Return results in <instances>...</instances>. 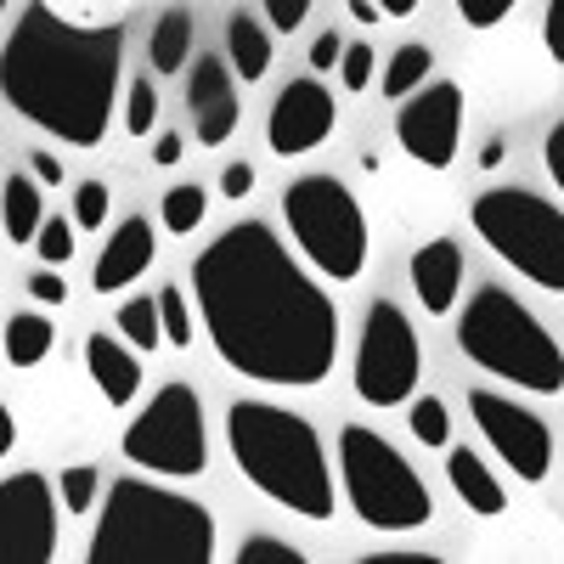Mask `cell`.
Wrapping results in <instances>:
<instances>
[{"mask_svg": "<svg viewBox=\"0 0 564 564\" xmlns=\"http://www.w3.org/2000/svg\"><path fill=\"white\" fill-rule=\"evenodd\" d=\"M215 356L271 390H316L339 356V311L265 220H238L193 260Z\"/></svg>", "mask_w": 564, "mask_h": 564, "instance_id": "cell-1", "label": "cell"}, {"mask_svg": "<svg viewBox=\"0 0 564 564\" xmlns=\"http://www.w3.org/2000/svg\"><path fill=\"white\" fill-rule=\"evenodd\" d=\"M124 74V29H79L57 18L45 0H29L18 12L7 52H0V90L12 113H23L34 130L97 148L108 135V113Z\"/></svg>", "mask_w": 564, "mask_h": 564, "instance_id": "cell-2", "label": "cell"}, {"mask_svg": "<svg viewBox=\"0 0 564 564\" xmlns=\"http://www.w3.org/2000/svg\"><path fill=\"white\" fill-rule=\"evenodd\" d=\"M226 446L238 457L243 480L260 497H271L276 508L300 513V520H327V513H334L327 452L300 412L276 406V401H231Z\"/></svg>", "mask_w": 564, "mask_h": 564, "instance_id": "cell-3", "label": "cell"}, {"mask_svg": "<svg viewBox=\"0 0 564 564\" xmlns=\"http://www.w3.org/2000/svg\"><path fill=\"white\" fill-rule=\"evenodd\" d=\"M85 558L90 564H209L215 520L204 502L130 475L108 486L102 520L90 531Z\"/></svg>", "mask_w": 564, "mask_h": 564, "instance_id": "cell-4", "label": "cell"}, {"mask_svg": "<svg viewBox=\"0 0 564 564\" xmlns=\"http://www.w3.org/2000/svg\"><path fill=\"white\" fill-rule=\"evenodd\" d=\"M457 350L480 372H497L502 384L525 390V395H558L564 390L558 339L508 289H497V282L468 294V305L457 316Z\"/></svg>", "mask_w": 564, "mask_h": 564, "instance_id": "cell-5", "label": "cell"}, {"mask_svg": "<svg viewBox=\"0 0 564 564\" xmlns=\"http://www.w3.org/2000/svg\"><path fill=\"white\" fill-rule=\"evenodd\" d=\"M339 480H345V497L367 531H384V536L423 531L435 513V497L423 486V475L379 430H367V423H345L339 430Z\"/></svg>", "mask_w": 564, "mask_h": 564, "instance_id": "cell-6", "label": "cell"}, {"mask_svg": "<svg viewBox=\"0 0 564 564\" xmlns=\"http://www.w3.org/2000/svg\"><path fill=\"white\" fill-rule=\"evenodd\" d=\"M475 238L525 282L564 294V209L531 186H486L468 209Z\"/></svg>", "mask_w": 564, "mask_h": 564, "instance_id": "cell-7", "label": "cell"}, {"mask_svg": "<svg viewBox=\"0 0 564 564\" xmlns=\"http://www.w3.org/2000/svg\"><path fill=\"white\" fill-rule=\"evenodd\" d=\"M282 220L294 231V249L327 282H356L367 265V215L339 175H300L282 193Z\"/></svg>", "mask_w": 564, "mask_h": 564, "instance_id": "cell-8", "label": "cell"}, {"mask_svg": "<svg viewBox=\"0 0 564 564\" xmlns=\"http://www.w3.org/2000/svg\"><path fill=\"white\" fill-rule=\"evenodd\" d=\"M124 463L148 468L164 480H198L209 468V430H204V406L193 384H164L148 406L130 417V430L119 435Z\"/></svg>", "mask_w": 564, "mask_h": 564, "instance_id": "cell-9", "label": "cell"}, {"mask_svg": "<svg viewBox=\"0 0 564 564\" xmlns=\"http://www.w3.org/2000/svg\"><path fill=\"white\" fill-rule=\"evenodd\" d=\"M417 372H423L417 327L395 300H372L356 339V395L367 406H406L417 390Z\"/></svg>", "mask_w": 564, "mask_h": 564, "instance_id": "cell-10", "label": "cell"}, {"mask_svg": "<svg viewBox=\"0 0 564 564\" xmlns=\"http://www.w3.org/2000/svg\"><path fill=\"white\" fill-rule=\"evenodd\" d=\"M468 412H475L480 435L491 441V452L508 463V475H520L525 486H542L547 468H553V435L536 412H525L520 401L508 395H491V390H475L468 395Z\"/></svg>", "mask_w": 564, "mask_h": 564, "instance_id": "cell-11", "label": "cell"}, {"mask_svg": "<svg viewBox=\"0 0 564 564\" xmlns=\"http://www.w3.org/2000/svg\"><path fill=\"white\" fill-rule=\"evenodd\" d=\"M395 135L412 164L423 170H452L457 164V141H463V90L452 79L417 85L395 113Z\"/></svg>", "mask_w": 564, "mask_h": 564, "instance_id": "cell-12", "label": "cell"}, {"mask_svg": "<svg viewBox=\"0 0 564 564\" xmlns=\"http://www.w3.org/2000/svg\"><path fill=\"white\" fill-rule=\"evenodd\" d=\"M57 553V502L40 475H7L0 486V558L45 564Z\"/></svg>", "mask_w": 564, "mask_h": 564, "instance_id": "cell-13", "label": "cell"}, {"mask_svg": "<svg viewBox=\"0 0 564 564\" xmlns=\"http://www.w3.org/2000/svg\"><path fill=\"white\" fill-rule=\"evenodd\" d=\"M334 124H339L334 97H327L316 79H294V85H282V97L271 102L265 141H271L276 159H300V153L322 148V141L334 135Z\"/></svg>", "mask_w": 564, "mask_h": 564, "instance_id": "cell-14", "label": "cell"}, {"mask_svg": "<svg viewBox=\"0 0 564 564\" xmlns=\"http://www.w3.org/2000/svg\"><path fill=\"white\" fill-rule=\"evenodd\" d=\"M186 113H193V130L204 148H220V141L243 124V102L231 90V68L226 57H198L193 79H186Z\"/></svg>", "mask_w": 564, "mask_h": 564, "instance_id": "cell-15", "label": "cell"}, {"mask_svg": "<svg viewBox=\"0 0 564 564\" xmlns=\"http://www.w3.org/2000/svg\"><path fill=\"white\" fill-rule=\"evenodd\" d=\"M153 254H159L153 226L141 220V215L119 220V226H113V238H108L102 254H97V265H90V289H97V294H119V289H130L135 276H148Z\"/></svg>", "mask_w": 564, "mask_h": 564, "instance_id": "cell-16", "label": "cell"}, {"mask_svg": "<svg viewBox=\"0 0 564 564\" xmlns=\"http://www.w3.org/2000/svg\"><path fill=\"white\" fill-rule=\"evenodd\" d=\"M412 289H417V305L430 316H446L463 294V249L452 238H430L417 254H412Z\"/></svg>", "mask_w": 564, "mask_h": 564, "instance_id": "cell-17", "label": "cell"}, {"mask_svg": "<svg viewBox=\"0 0 564 564\" xmlns=\"http://www.w3.org/2000/svg\"><path fill=\"white\" fill-rule=\"evenodd\" d=\"M85 372H90V384L102 390V401L113 406H130L135 390H141V361H135V345L119 334H90L85 339Z\"/></svg>", "mask_w": 564, "mask_h": 564, "instance_id": "cell-18", "label": "cell"}, {"mask_svg": "<svg viewBox=\"0 0 564 564\" xmlns=\"http://www.w3.org/2000/svg\"><path fill=\"white\" fill-rule=\"evenodd\" d=\"M446 480H452V491L463 497L468 513H480V520H497L502 513V480L491 475V463H480L468 446H446Z\"/></svg>", "mask_w": 564, "mask_h": 564, "instance_id": "cell-19", "label": "cell"}, {"mask_svg": "<svg viewBox=\"0 0 564 564\" xmlns=\"http://www.w3.org/2000/svg\"><path fill=\"white\" fill-rule=\"evenodd\" d=\"M226 63L238 68V79H265V68H271V34L249 18V12H238L226 23Z\"/></svg>", "mask_w": 564, "mask_h": 564, "instance_id": "cell-20", "label": "cell"}, {"mask_svg": "<svg viewBox=\"0 0 564 564\" xmlns=\"http://www.w3.org/2000/svg\"><path fill=\"white\" fill-rule=\"evenodd\" d=\"M0 215H7V238L12 243H34L40 226H45V209H40V175H7V204H0Z\"/></svg>", "mask_w": 564, "mask_h": 564, "instance_id": "cell-21", "label": "cell"}, {"mask_svg": "<svg viewBox=\"0 0 564 564\" xmlns=\"http://www.w3.org/2000/svg\"><path fill=\"white\" fill-rule=\"evenodd\" d=\"M7 361L12 367H40L45 356H52V345H57V334H52V322L45 316H34V311H18V316H7Z\"/></svg>", "mask_w": 564, "mask_h": 564, "instance_id": "cell-22", "label": "cell"}, {"mask_svg": "<svg viewBox=\"0 0 564 564\" xmlns=\"http://www.w3.org/2000/svg\"><path fill=\"white\" fill-rule=\"evenodd\" d=\"M148 57H153V74H181L186 57H193V18H186V12H164L153 40H148Z\"/></svg>", "mask_w": 564, "mask_h": 564, "instance_id": "cell-23", "label": "cell"}, {"mask_svg": "<svg viewBox=\"0 0 564 564\" xmlns=\"http://www.w3.org/2000/svg\"><path fill=\"white\" fill-rule=\"evenodd\" d=\"M159 215H164V226L175 231V238H193V231L204 226V215H209V193H204L198 181H181V186H170V193H164Z\"/></svg>", "mask_w": 564, "mask_h": 564, "instance_id": "cell-24", "label": "cell"}, {"mask_svg": "<svg viewBox=\"0 0 564 564\" xmlns=\"http://www.w3.org/2000/svg\"><path fill=\"white\" fill-rule=\"evenodd\" d=\"M113 327L135 350H159L164 345V311H159V300H124L119 316H113Z\"/></svg>", "mask_w": 564, "mask_h": 564, "instance_id": "cell-25", "label": "cell"}, {"mask_svg": "<svg viewBox=\"0 0 564 564\" xmlns=\"http://www.w3.org/2000/svg\"><path fill=\"white\" fill-rule=\"evenodd\" d=\"M430 68H435V52H430V45H401V52L390 57V68H384V97L406 102L412 90L430 79Z\"/></svg>", "mask_w": 564, "mask_h": 564, "instance_id": "cell-26", "label": "cell"}, {"mask_svg": "<svg viewBox=\"0 0 564 564\" xmlns=\"http://www.w3.org/2000/svg\"><path fill=\"white\" fill-rule=\"evenodd\" d=\"M406 423H412L417 446H452V417H446V401L441 395H417L412 412H406Z\"/></svg>", "mask_w": 564, "mask_h": 564, "instance_id": "cell-27", "label": "cell"}, {"mask_svg": "<svg viewBox=\"0 0 564 564\" xmlns=\"http://www.w3.org/2000/svg\"><path fill=\"white\" fill-rule=\"evenodd\" d=\"M153 124H159V85L141 74V79H130V90H124V130L141 141Z\"/></svg>", "mask_w": 564, "mask_h": 564, "instance_id": "cell-28", "label": "cell"}, {"mask_svg": "<svg viewBox=\"0 0 564 564\" xmlns=\"http://www.w3.org/2000/svg\"><path fill=\"white\" fill-rule=\"evenodd\" d=\"M57 491H63V508L68 513H90V502H97V491H102V475L90 463H68L63 475H57Z\"/></svg>", "mask_w": 564, "mask_h": 564, "instance_id": "cell-29", "label": "cell"}, {"mask_svg": "<svg viewBox=\"0 0 564 564\" xmlns=\"http://www.w3.org/2000/svg\"><path fill=\"white\" fill-rule=\"evenodd\" d=\"M159 311H164V345H175V350H186L193 345V311H186V294L175 289H159Z\"/></svg>", "mask_w": 564, "mask_h": 564, "instance_id": "cell-30", "label": "cell"}, {"mask_svg": "<svg viewBox=\"0 0 564 564\" xmlns=\"http://www.w3.org/2000/svg\"><path fill=\"white\" fill-rule=\"evenodd\" d=\"M108 209H113L108 181H79V186H74V220H79L85 231H102Z\"/></svg>", "mask_w": 564, "mask_h": 564, "instance_id": "cell-31", "label": "cell"}, {"mask_svg": "<svg viewBox=\"0 0 564 564\" xmlns=\"http://www.w3.org/2000/svg\"><path fill=\"white\" fill-rule=\"evenodd\" d=\"M74 226H79V220H57V215L40 226L34 249H40V260H45V265H68V260H74V249H79V243H74Z\"/></svg>", "mask_w": 564, "mask_h": 564, "instance_id": "cell-32", "label": "cell"}, {"mask_svg": "<svg viewBox=\"0 0 564 564\" xmlns=\"http://www.w3.org/2000/svg\"><path fill=\"white\" fill-rule=\"evenodd\" d=\"M238 564H305V553L282 536H249L238 547Z\"/></svg>", "mask_w": 564, "mask_h": 564, "instance_id": "cell-33", "label": "cell"}, {"mask_svg": "<svg viewBox=\"0 0 564 564\" xmlns=\"http://www.w3.org/2000/svg\"><path fill=\"white\" fill-rule=\"evenodd\" d=\"M513 7H520V0H457V12H463L468 29H497Z\"/></svg>", "mask_w": 564, "mask_h": 564, "instance_id": "cell-34", "label": "cell"}, {"mask_svg": "<svg viewBox=\"0 0 564 564\" xmlns=\"http://www.w3.org/2000/svg\"><path fill=\"white\" fill-rule=\"evenodd\" d=\"M265 7V23L276 29V34H294L305 18H311V0H260Z\"/></svg>", "mask_w": 564, "mask_h": 564, "instance_id": "cell-35", "label": "cell"}, {"mask_svg": "<svg viewBox=\"0 0 564 564\" xmlns=\"http://www.w3.org/2000/svg\"><path fill=\"white\" fill-rule=\"evenodd\" d=\"M339 79H345V90H367L372 85V45H345Z\"/></svg>", "mask_w": 564, "mask_h": 564, "instance_id": "cell-36", "label": "cell"}, {"mask_svg": "<svg viewBox=\"0 0 564 564\" xmlns=\"http://www.w3.org/2000/svg\"><path fill=\"white\" fill-rule=\"evenodd\" d=\"M29 294H34L40 305H63V300H68L63 265H57V271H52V265H45V271H34V276H29Z\"/></svg>", "mask_w": 564, "mask_h": 564, "instance_id": "cell-37", "label": "cell"}, {"mask_svg": "<svg viewBox=\"0 0 564 564\" xmlns=\"http://www.w3.org/2000/svg\"><path fill=\"white\" fill-rule=\"evenodd\" d=\"M542 164H547V175H553V193H564V119L542 135Z\"/></svg>", "mask_w": 564, "mask_h": 564, "instance_id": "cell-38", "label": "cell"}, {"mask_svg": "<svg viewBox=\"0 0 564 564\" xmlns=\"http://www.w3.org/2000/svg\"><path fill=\"white\" fill-rule=\"evenodd\" d=\"M311 68H339L345 63V40L334 34V29H322L316 40H311V57H305Z\"/></svg>", "mask_w": 564, "mask_h": 564, "instance_id": "cell-39", "label": "cell"}, {"mask_svg": "<svg viewBox=\"0 0 564 564\" xmlns=\"http://www.w3.org/2000/svg\"><path fill=\"white\" fill-rule=\"evenodd\" d=\"M542 45L547 57L564 63V0H547V18H542Z\"/></svg>", "mask_w": 564, "mask_h": 564, "instance_id": "cell-40", "label": "cell"}, {"mask_svg": "<svg viewBox=\"0 0 564 564\" xmlns=\"http://www.w3.org/2000/svg\"><path fill=\"white\" fill-rule=\"evenodd\" d=\"M220 193H226L231 204L249 198V193H254V164H243V159H238V164H226V170H220Z\"/></svg>", "mask_w": 564, "mask_h": 564, "instance_id": "cell-41", "label": "cell"}, {"mask_svg": "<svg viewBox=\"0 0 564 564\" xmlns=\"http://www.w3.org/2000/svg\"><path fill=\"white\" fill-rule=\"evenodd\" d=\"M29 170L40 175V186H63V175H68V170H63V159H57V153H45V148L29 159Z\"/></svg>", "mask_w": 564, "mask_h": 564, "instance_id": "cell-42", "label": "cell"}, {"mask_svg": "<svg viewBox=\"0 0 564 564\" xmlns=\"http://www.w3.org/2000/svg\"><path fill=\"white\" fill-rule=\"evenodd\" d=\"M181 153H186V141H181L175 130H164V135L153 141V164H159V170H170V164H181Z\"/></svg>", "mask_w": 564, "mask_h": 564, "instance_id": "cell-43", "label": "cell"}, {"mask_svg": "<svg viewBox=\"0 0 564 564\" xmlns=\"http://www.w3.org/2000/svg\"><path fill=\"white\" fill-rule=\"evenodd\" d=\"M361 564H441L435 553H372V558H361Z\"/></svg>", "mask_w": 564, "mask_h": 564, "instance_id": "cell-44", "label": "cell"}, {"mask_svg": "<svg viewBox=\"0 0 564 564\" xmlns=\"http://www.w3.org/2000/svg\"><path fill=\"white\" fill-rule=\"evenodd\" d=\"M350 18H356V23H379L384 7H379V0H350Z\"/></svg>", "mask_w": 564, "mask_h": 564, "instance_id": "cell-45", "label": "cell"}, {"mask_svg": "<svg viewBox=\"0 0 564 564\" xmlns=\"http://www.w3.org/2000/svg\"><path fill=\"white\" fill-rule=\"evenodd\" d=\"M12 446H18V423H12V412H0V452L12 457Z\"/></svg>", "mask_w": 564, "mask_h": 564, "instance_id": "cell-46", "label": "cell"}, {"mask_svg": "<svg viewBox=\"0 0 564 564\" xmlns=\"http://www.w3.org/2000/svg\"><path fill=\"white\" fill-rule=\"evenodd\" d=\"M379 7H384V18H412L417 0H379Z\"/></svg>", "mask_w": 564, "mask_h": 564, "instance_id": "cell-47", "label": "cell"}, {"mask_svg": "<svg viewBox=\"0 0 564 564\" xmlns=\"http://www.w3.org/2000/svg\"><path fill=\"white\" fill-rule=\"evenodd\" d=\"M480 164H486V170H497V164H502V141H497V135L480 148Z\"/></svg>", "mask_w": 564, "mask_h": 564, "instance_id": "cell-48", "label": "cell"}, {"mask_svg": "<svg viewBox=\"0 0 564 564\" xmlns=\"http://www.w3.org/2000/svg\"><path fill=\"white\" fill-rule=\"evenodd\" d=\"M0 7H7V12H12V0H0Z\"/></svg>", "mask_w": 564, "mask_h": 564, "instance_id": "cell-49", "label": "cell"}]
</instances>
